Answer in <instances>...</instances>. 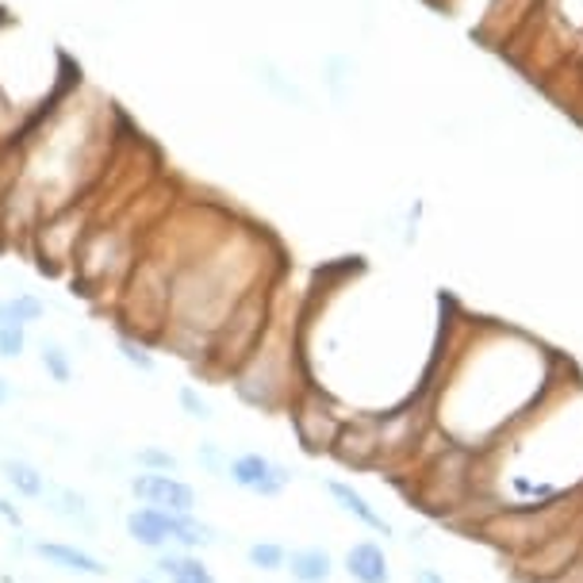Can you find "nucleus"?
I'll list each match as a JSON object with an SVG mask.
<instances>
[{"mask_svg": "<svg viewBox=\"0 0 583 583\" xmlns=\"http://www.w3.org/2000/svg\"><path fill=\"white\" fill-rule=\"evenodd\" d=\"M545 84L575 81L583 69V0H534L518 35L506 43Z\"/></svg>", "mask_w": 583, "mask_h": 583, "instance_id": "nucleus-1", "label": "nucleus"}, {"mask_svg": "<svg viewBox=\"0 0 583 583\" xmlns=\"http://www.w3.org/2000/svg\"><path fill=\"white\" fill-rule=\"evenodd\" d=\"M127 537L142 549L165 552V549H207L215 545V529L207 522H199L196 514H173V511H158V506H135V511L123 518Z\"/></svg>", "mask_w": 583, "mask_h": 583, "instance_id": "nucleus-2", "label": "nucleus"}, {"mask_svg": "<svg viewBox=\"0 0 583 583\" xmlns=\"http://www.w3.org/2000/svg\"><path fill=\"white\" fill-rule=\"evenodd\" d=\"M434 4L468 20L472 31H480L491 43H511L526 23L534 0H434Z\"/></svg>", "mask_w": 583, "mask_h": 583, "instance_id": "nucleus-3", "label": "nucleus"}, {"mask_svg": "<svg viewBox=\"0 0 583 583\" xmlns=\"http://www.w3.org/2000/svg\"><path fill=\"white\" fill-rule=\"evenodd\" d=\"M292 426H296V437L307 453H330L342 434L345 419L327 411V399L319 396L315 388H304L296 399H292Z\"/></svg>", "mask_w": 583, "mask_h": 583, "instance_id": "nucleus-4", "label": "nucleus"}, {"mask_svg": "<svg viewBox=\"0 0 583 583\" xmlns=\"http://www.w3.org/2000/svg\"><path fill=\"white\" fill-rule=\"evenodd\" d=\"M127 491L142 506H158V511H173V514H196L199 506L196 488L173 472H138L127 480Z\"/></svg>", "mask_w": 583, "mask_h": 583, "instance_id": "nucleus-5", "label": "nucleus"}, {"mask_svg": "<svg viewBox=\"0 0 583 583\" xmlns=\"http://www.w3.org/2000/svg\"><path fill=\"white\" fill-rule=\"evenodd\" d=\"M227 476L235 488L250 491V495H261V499L281 495V491L292 483L288 468L276 465V460L265 457V453H238V457L227 465Z\"/></svg>", "mask_w": 583, "mask_h": 583, "instance_id": "nucleus-6", "label": "nucleus"}, {"mask_svg": "<svg viewBox=\"0 0 583 583\" xmlns=\"http://www.w3.org/2000/svg\"><path fill=\"white\" fill-rule=\"evenodd\" d=\"M35 549V557L50 560L54 568H61V572H73V575H92V580H100V575H107V564L96 557V552L81 549V545H69V541H35L31 545Z\"/></svg>", "mask_w": 583, "mask_h": 583, "instance_id": "nucleus-7", "label": "nucleus"}, {"mask_svg": "<svg viewBox=\"0 0 583 583\" xmlns=\"http://www.w3.org/2000/svg\"><path fill=\"white\" fill-rule=\"evenodd\" d=\"M345 575L353 583H391V564L388 552L376 541H357L345 552Z\"/></svg>", "mask_w": 583, "mask_h": 583, "instance_id": "nucleus-8", "label": "nucleus"}, {"mask_svg": "<svg viewBox=\"0 0 583 583\" xmlns=\"http://www.w3.org/2000/svg\"><path fill=\"white\" fill-rule=\"evenodd\" d=\"M327 491H330V499H334V503L342 506V511L350 514V518H357L365 529H373V534H384V537L391 534V522L384 518V514L376 511V506L368 503V499L361 495V491L353 488V483H345V480H327Z\"/></svg>", "mask_w": 583, "mask_h": 583, "instance_id": "nucleus-9", "label": "nucleus"}, {"mask_svg": "<svg viewBox=\"0 0 583 583\" xmlns=\"http://www.w3.org/2000/svg\"><path fill=\"white\" fill-rule=\"evenodd\" d=\"M153 572L165 575L169 583H215L212 568H207L204 560H199L196 552H188V549L158 552V568H153Z\"/></svg>", "mask_w": 583, "mask_h": 583, "instance_id": "nucleus-10", "label": "nucleus"}, {"mask_svg": "<svg viewBox=\"0 0 583 583\" xmlns=\"http://www.w3.org/2000/svg\"><path fill=\"white\" fill-rule=\"evenodd\" d=\"M0 476H4V483L15 491L20 499H43L46 491H50V483H46V476L38 472L31 460H20V457H4L0 460Z\"/></svg>", "mask_w": 583, "mask_h": 583, "instance_id": "nucleus-11", "label": "nucleus"}, {"mask_svg": "<svg viewBox=\"0 0 583 583\" xmlns=\"http://www.w3.org/2000/svg\"><path fill=\"white\" fill-rule=\"evenodd\" d=\"M284 568L296 583H330V575H334V560L327 549H292Z\"/></svg>", "mask_w": 583, "mask_h": 583, "instance_id": "nucleus-12", "label": "nucleus"}, {"mask_svg": "<svg viewBox=\"0 0 583 583\" xmlns=\"http://www.w3.org/2000/svg\"><path fill=\"white\" fill-rule=\"evenodd\" d=\"M115 350H119V357L127 361L135 373H142V376L158 373V357H153V350H150V342H146V338L119 330V334H115Z\"/></svg>", "mask_w": 583, "mask_h": 583, "instance_id": "nucleus-13", "label": "nucleus"}, {"mask_svg": "<svg viewBox=\"0 0 583 583\" xmlns=\"http://www.w3.org/2000/svg\"><path fill=\"white\" fill-rule=\"evenodd\" d=\"M46 315V304L35 296V292H12V296L0 299V319L20 322V327H31Z\"/></svg>", "mask_w": 583, "mask_h": 583, "instance_id": "nucleus-14", "label": "nucleus"}, {"mask_svg": "<svg viewBox=\"0 0 583 583\" xmlns=\"http://www.w3.org/2000/svg\"><path fill=\"white\" fill-rule=\"evenodd\" d=\"M38 361H43V373L50 376L54 384H69L73 380V353L61 342H43L38 350Z\"/></svg>", "mask_w": 583, "mask_h": 583, "instance_id": "nucleus-15", "label": "nucleus"}, {"mask_svg": "<svg viewBox=\"0 0 583 583\" xmlns=\"http://www.w3.org/2000/svg\"><path fill=\"white\" fill-rule=\"evenodd\" d=\"M245 560H250V568H258V572H281V568L288 564V549L276 541H253L250 549H245Z\"/></svg>", "mask_w": 583, "mask_h": 583, "instance_id": "nucleus-16", "label": "nucleus"}, {"mask_svg": "<svg viewBox=\"0 0 583 583\" xmlns=\"http://www.w3.org/2000/svg\"><path fill=\"white\" fill-rule=\"evenodd\" d=\"M258 73H261V84H265V89H273L281 100H296L299 107L307 104V100H304V92H299V84L292 81V77H284L281 69L273 66V61H261V66H258Z\"/></svg>", "mask_w": 583, "mask_h": 583, "instance_id": "nucleus-17", "label": "nucleus"}, {"mask_svg": "<svg viewBox=\"0 0 583 583\" xmlns=\"http://www.w3.org/2000/svg\"><path fill=\"white\" fill-rule=\"evenodd\" d=\"M135 465L142 468V472H173V476H181V460H176V453L158 449V445H146V449H138Z\"/></svg>", "mask_w": 583, "mask_h": 583, "instance_id": "nucleus-18", "label": "nucleus"}, {"mask_svg": "<svg viewBox=\"0 0 583 583\" xmlns=\"http://www.w3.org/2000/svg\"><path fill=\"white\" fill-rule=\"evenodd\" d=\"M23 350H27V327H20V322L0 319V361H15V357H23Z\"/></svg>", "mask_w": 583, "mask_h": 583, "instance_id": "nucleus-19", "label": "nucleus"}, {"mask_svg": "<svg viewBox=\"0 0 583 583\" xmlns=\"http://www.w3.org/2000/svg\"><path fill=\"white\" fill-rule=\"evenodd\" d=\"M176 403H181V411L188 414V419H199V422H212L215 414H212V403H207L204 396H199L192 384H184L181 391H176Z\"/></svg>", "mask_w": 583, "mask_h": 583, "instance_id": "nucleus-20", "label": "nucleus"}, {"mask_svg": "<svg viewBox=\"0 0 583 583\" xmlns=\"http://www.w3.org/2000/svg\"><path fill=\"white\" fill-rule=\"evenodd\" d=\"M199 460H204L207 468H215V472H227V465H230V460L222 465V453H219V445H215V442L199 445Z\"/></svg>", "mask_w": 583, "mask_h": 583, "instance_id": "nucleus-21", "label": "nucleus"}, {"mask_svg": "<svg viewBox=\"0 0 583 583\" xmlns=\"http://www.w3.org/2000/svg\"><path fill=\"white\" fill-rule=\"evenodd\" d=\"M549 583H583V549L575 552V560H572V564H568L560 575H552Z\"/></svg>", "mask_w": 583, "mask_h": 583, "instance_id": "nucleus-22", "label": "nucleus"}, {"mask_svg": "<svg viewBox=\"0 0 583 583\" xmlns=\"http://www.w3.org/2000/svg\"><path fill=\"white\" fill-rule=\"evenodd\" d=\"M0 518H4L12 529H20V526H23V514L15 511V503H12V499H4V495H0Z\"/></svg>", "mask_w": 583, "mask_h": 583, "instance_id": "nucleus-23", "label": "nucleus"}, {"mask_svg": "<svg viewBox=\"0 0 583 583\" xmlns=\"http://www.w3.org/2000/svg\"><path fill=\"white\" fill-rule=\"evenodd\" d=\"M414 583H445L434 568H414Z\"/></svg>", "mask_w": 583, "mask_h": 583, "instance_id": "nucleus-24", "label": "nucleus"}, {"mask_svg": "<svg viewBox=\"0 0 583 583\" xmlns=\"http://www.w3.org/2000/svg\"><path fill=\"white\" fill-rule=\"evenodd\" d=\"M572 100L580 104V112H583V69L575 73V81H572Z\"/></svg>", "mask_w": 583, "mask_h": 583, "instance_id": "nucleus-25", "label": "nucleus"}, {"mask_svg": "<svg viewBox=\"0 0 583 583\" xmlns=\"http://www.w3.org/2000/svg\"><path fill=\"white\" fill-rule=\"evenodd\" d=\"M8 399H12V384H8L4 376H0V407H4Z\"/></svg>", "mask_w": 583, "mask_h": 583, "instance_id": "nucleus-26", "label": "nucleus"}, {"mask_svg": "<svg viewBox=\"0 0 583 583\" xmlns=\"http://www.w3.org/2000/svg\"><path fill=\"white\" fill-rule=\"evenodd\" d=\"M138 583H153V580H150V575H142V580H138Z\"/></svg>", "mask_w": 583, "mask_h": 583, "instance_id": "nucleus-27", "label": "nucleus"}]
</instances>
